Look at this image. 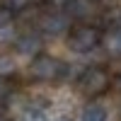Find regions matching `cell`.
<instances>
[{
	"mask_svg": "<svg viewBox=\"0 0 121 121\" xmlns=\"http://www.w3.org/2000/svg\"><path fill=\"white\" fill-rule=\"evenodd\" d=\"M102 39H104L102 27L75 24V27H70V32H68V48L73 53H92L95 48L102 46Z\"/></svg>",
	"mask_w": 121,
	"mask_h": 121,
	"instance_id": "6da1fadb",
	"label": "cell"
},
{
	"mask_svg": "<svg viewBox=\"0 0 121 121\" xmlns=\"http://www.w3.org/2000/svg\"><path fill=\"white\" fill-rule=\"evenodd\" d=\"M68 73V65L63 63L60 58L56 56H48V53H39L36 58H32L29 63V75L39 82H56Z\"/></svg>",
	"mask_w": 121,
	"mask_h": 121,
	"instance_id": "7a4b0ae2",
	"label": "cell"
},
{
	"mask_svg": "<svg viewBox=\"0 0 121 121\" xmlns=\"http://www.w3.org/2000/svg\"><path fill=\"white\" fill-rule=\"evenodd\" d=\"M112 87V75L102 65H87L78 75V90L87 97H99Z\"/></svg>",
	"mask_w": 121,
	"mask_h": 121,
	"instance_id": "3957f363",
	"label": "cell"
},
{
	"mask_svg": "<svg viewBox=\"0 0 121 121\" xmlns=\"http://www.w3.org/2000/svg\"><path fill=\"white\" fill-rule=\"evenodd\" d=\"M39 29L36 32L41 36H60L70 32V17L60 10H46V12L39 17Z\"/></svg>",
	"mask_w": 121,
	"mask_h": 121,
	"instance_id": "277c9868",
	"label": "cell"
},
{
	"mask_svg": "<svg viewBox=\"0 0 121 121\" xmlns=\"http://www.w3.org/2000/svg\"><path fill=\"white\" fill-rule=\"evenodd\" d=\"M15 48L22 56H39L41 53V48H44V36L39 34V32H27L22 36H17V41H15Z\"/></svg>",
	"mask_w": 121,
	"mask_h": 121,
	"instance_id": "5b68a950",
	"label": "cell"
},
{
	"mask_svg": "<svg viewBox=\"0 0 121 121\" xmlns=\"http://www.w3.org/2000/svg\"><path fill=\"white\" fill-rule=\"evenodd\" d=\"M63 12H65L70 19L85 24V19H90V17L97 12V3H95V0H70Z\"/></svg>",
	"mask_w": 121,
	"mask_h": 121,
	"instance_id": "8992f818",
	"label": "cell"
},
{
	"mask_svg": "<svg viewBox=\"0 0 121 121\" xmlns=\"http://www.w3.org/2000/svg\"><path fill=\"white\" fill-rule=\"evenodd\" d=\"M102 46H104L109 58H121V27L109 29L102 39Z\"/></svg>",
	"mask_w": 121,
	"mask_h": 121,
	"instance_id": "52a82bcc",
	"label": "cell"
},
{
	"mask_svg": "<svg viewBox=\"0 0 121 121\" xmlns=\"http://www.w3.org/2000/svg\"><path fill=\"white\" fill-rule=\"evenodd\" d=\"M80 121H107V109L99 102H87L80 114Z\"/></svg>",
	"mask_w": 121,
	"mask_h": 121,
	"instance_id": "ba28073f",
	"label": "cell"
},
{
	"mask_svg": "<svg viewBox=\"0 0 121 121\" xmlns=\"http://www.w3.org/2000/svg\"><path fill=\"white\" fill-rule=\"evenodd\" d=\"M41 3H44V0H3V7L10 10L12 15H17V12H24V10L36 7V5H41Z\"/></svg>",
	"mask_w": 121,
	"mask_h": 121,
	"instance_id": "9c48e42d",
	"label": "cell"
},
{
	"mask_svg": "<svg viewBox=\"0 0 121 121\" xmlns=\"http://www.w3.org/2000/svg\"><path fill=\"white\" fill-rule=\"evenodd\" d=\"M15 58L12 56H5V53H0V78H7V75H12L15 73Z\"/></svg>",
	"mask_w": 121,
	"mask_h": 121,
	"instance_id": "30bf717a",
	"label": "cell"
},
{
	"mask_svg": "<svg viewBox=\"0 0 121 121\" xmlns=\"http://www.w3.org/2000/svg\"><path fill=\"white\" fill-rule=\"evenodd\" d=\"M12 12H10V10H5L3 5H0V29H5V27H10L12 24Z\"/></svg>",
	"mask_w": 121,
	"mask_h": 121,
	"instance_id": "8fae6325",
	"label": "cell"
},
{
	"mask_svg": "<svg viewBox=\"0 0 121 121\" xmlns=\"http://www.w3.org/2000/svg\"><path fill=\"white\" fill-rule=\"evenodd\" d=\"M10 92H12V87H10V82H7L5 78H0V104H3L5 99L10 97Z\"/></svg>",
	"mask_w": 121,
	"mask_h": 121,
	"instance_id": "7c38bea8",
	"label": "cell"
},
{
	"mask_svg": "<svg viewBox=\"0 0 121 121\" xmlns=\"http://www.w3.org/2000/svg\"><path fill=\"white\" fill-rule=\"evenodd\" d=\"M116 87H119V90H121V75H119V78H116Z\"/></svg>",
	"mask_w": 121,
	"mask_h": 121,
	"instance_id": "4fadbf2b",
	"label": "cell"
},
{
	"mask_svg": "<svg viewBox=\"0 0 121 121\" xmlns=\"http://www.w3.org/2000/svg\"><path fill=\"white\" fill-rule=\"evenodd\" d=\"M0 121H12V119H7V116H0Z\"/></svg>",
	"mask_w": 121,
	"mask_h": 121,
	"instance_id": "5bb4252c",
	"label": "cell"
},
{
	"mask_svg": "<svg viewBox=\"0 0 121 121\" xmlns=\"http://www.w3.org/2000/svg\"><path fill=\"white\" fill-rule=\"evenodd\" d=\"M58 121H73V119H58Z\"/></svg>",
	"mask_w": 121,
	"mask_h": 121,
	"instance_id": "9a60e30c",
	"label": "cell"
},
{
	"mask_svg": "<svg viewBox=\"0 0 121 121\" xmlns=\"http://www.w3.org/2000/svg\"><path fill=\"white\" fill-rule=\"evenodd\" d=\"M95 3H97V0H95Z\"/></svg>",
	"mask_w": 121,
	"mask_h": 121,
	"instance_id": "2e32d148",
	"label": "cell"
}]
</instances>
